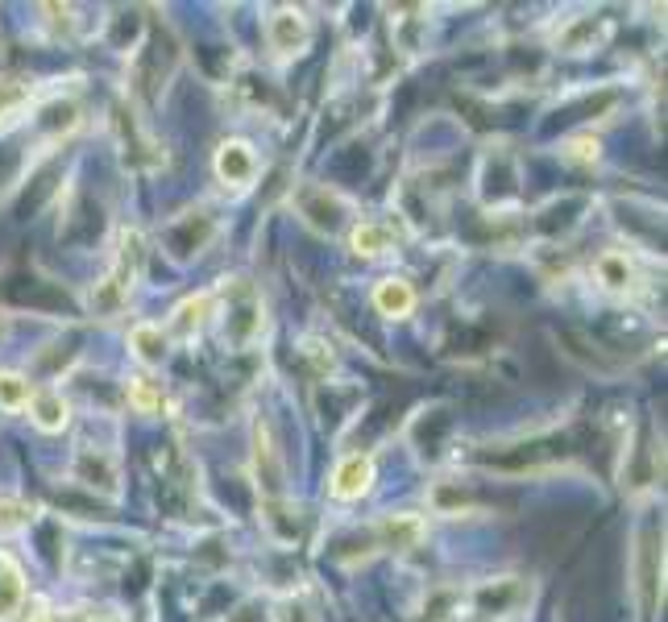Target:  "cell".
Wrapping results in <instances>:
<instances>
[{"instance_id":"2","label":"cell","mask_w":668,"mask_h":622,"mask_svg":"<svg viewBox=\"0 0 668 622\" xmlns=\"http://www.w3.org/2000/svg\"><path fill=\"white\" fill-rule=\"evenodd\" d=\"M254 171H258V158H254V150H249L245 141H225V146H220V154H216V175L225 179V183L245 187L249 179H254Z\"/></svg>"},{"instance_id":"15","label":"cell","mask_w":668,"mask_h":622,"mask_svg":"<svg viewBox=\"0 0 668 622\" xmlns=\"http://www.w3.org/2000/svg\"><path fill=\"white\" fill-rule=\"evenodd\" d=\"M34 511L25 502H0V531H25Z\"/></svg>"},{"instance_id":"17","label":"cell","mask_w":668,"mask_h":622,"mask_svg":"<svg viewBox=\"0 0 668 622\" xmlns=\"http://www.w3.org/2000/svg\"><path fill=\"white\" fill-rule=\"evenodd\" d=\"M104 477V490H113V482H117V473H113V465H108L104 457H83L79 461V477H83V482H88V477Z\"/></svg>"},{"instance_id":"3","label":"cell","mask_w":668,"mask_h":622,"mask_svg":"<svg viewBox=\"0 0 668 622\" xmlns=\"http://www.w3.org/2000/svg\"><path fill=\"white\" fill-rule=\"evenodd\" d=\"M266 38L278 54H295L303 42H308V21H303V13H295V9H278L266 25Z\"/></svg>"},{"instance_id":"12","label":"cell","mask_w":668,"mask_h":622,"mask_svg":"<svg viewBox=\"0 0 668 622\" xmlns=\"http://www.w3.org/2000/svg\"><path fill=\"white\" fill-rule=\"evenodd\" d=\"M386 245H391V229H382V224H357L353 229V249L366 253V258H374V253H382Z\"/></svg>"},{"instance_id":"5","label":"cell","mask_w":668,"mask_h":622,"mask_svg":"<svg viewBox=\"0 0 668 622\" xmlns=\"http://www.w3.org/2000/svg\"><path fill=\"white\" fill-rule=\"evenodd\" d=\"M370 482H374L370 457H349V461L337 465V473H332V494L337 498H361L370 490Z\"/></svg>"},{"instance_id":"11","label":"cell","mask_w":668,"mask_h":622,"mask_svg":"<svg viewBox=\"0 0 668 622\" xmlns=\"http://www.w3.org/2000/svg\"><path fill=\"white\" fill-rule=\"evenodd\" d=\"M212 307H216V299H212V295H196V299H187V303L175 311V328L187 336L191 328H200V324L212 316Z\"/></svg>"},{"instance_id":"8","label":"cell","mask_w":668,"mask_h":622,"mask_svg":"<svg viewBox=\"0 0 668 622\" xmlns=\"http://www.w3.org/2000/svg\"><path fill=\"white\" fill-rule=\"evenodd\" d=\"M30 415H34V423L42 432H59L63 423H67V403H63V394H54V390H38V394H30Z\"/></svg>"},{"instance_id":"9","label":"cell","mask_w":668,"mask_h":622,"mask_svg":"<svg viewBox=\"0 0 668 622\" xmlns=\"http://www.w3.org/2000/svg\"><path fill=\"white\" fill-rule=\"evenodd\" d=\"M25 104H30V83L25 79H0V125L17 121Z\"/></svg>"},{"instance_id":"13","label":"cell","mask_w":668,"mask_h":622,"mask_svg":"<svg viewBox=\"0 0 668 622\" xmlns=\"http://www.w3.org/2000/svg\"><path fill=\"white\" fill-rule=\"evenodd\" d=\"M598 278L606 282L610 291H623L631 282V266H627L623 253H602V258H598Z\"/></svg>"},{"instance_id":"6","label":"cell","mask_w":668,"mask_h":622,"mask_svg":"<svg viewBox=\"0 0 668 622\" xmlns=\"http://www.w3.org/2000/svg\"><path fill=\"white\" fill-rule=\"evenodd\" d=\"M25 602V573L13 556L0 552V622L9 614H17V606Z\"/></svg>"},{"instance_id":"19","label":"cell","mask_w":668,"mask_h":622,"mask_svg":"<svg viewBox=\"0 0 668 622\" xmlns=\"http://www.w3.org/2000/svg\"><path fill=\"white\" fill-rule=\"evenodd\" d=\"M30 622H54V618H50V614H42V610H38V614H30Z\"/></svg>"},{"instance_id":"20","label":"cell","mask_w":668,"mask_h":622,"mask_svg":"<svg viewBox=\"0 0 668 622\" xmlns=\"http://www.w3.org/2000/svg\"><path fill=\"white\" fill-rule=\"evenodd\" d=\"M5 328H9V324H5V316H0V341H5Z\"/></svg>"},{"instance_id":"10","label":"cell","mask_w":668,"mask_h":622,"mask_svg":"<svg viewBox=\"0 0 668 622\" xmlns=\"http://www.w3.org/2000/svg\"><path fill=\"white\" fill-rule=\"evenodd\" d=\"M129 345H133V353H137V357H142L146 365L162 361V353H166V341H162V328H154V324H137V328L129 332Z\"/></svg>"},{"instance_id":"18","label":"cell","mask_w":668,"mask_h":622,"mask_svg":"<svg viewBox=\"0 0 668 622\" xmlns=\"http://www.w3.org/2000/svg\"><path fill=\"white\" fill-rule=\"evenodd\" d=\"M569 158H577V162H594V158H598V141H594V137H577V141H569Z\"/></svg>"},{"instance_id":"1","label":"cell","mask_w":668,"mask_h":622,"mask_svg":"<svg viewBox=\"0 0 668 622\" xmlns=\"http://www.w3.org/2000/svg\"><path fill=\"white\" fill-rule=\"evenodd\" d=\"M137 266H142V237L125 233V237H121V258H117L113 274H108L100 287H96L92 307H96V311H117V307L129 299V287H133V278H137Z\"/></svg>"},{"instance_id":"7","label":"cell","mask_w":668,"mask_h":622,"mask_svg":"<svg viewBox=\"0 0 668 622\" xmlns=\"http://www.w3.org/2000/svg\"><path fill=\"white\" fill-rule=\"evenodd\" d=\"M374 307L382 311V316H411V307H415L411 282H403V278H386V282H378Z\"/></svg>"},{"instance_id":"16","label":"cell","mask_w":668,"mask_h":622,"mask_svg":"<svg viewBox=\"0 0 668 622\" xmlns=\"http://www.w3.org/2000/svg\"><path fill=\"white\" fill-rule=\"evenodd\" d=\"M129 403H133L137 411H154V407L162 403V394L154 390V382H146V378H133V382H129Z\"/></svg>"},{"instance_id":"4","label":"cell","mask_w":668,"mask_h":622,"mask_svg":"<svg viewBox=\"0 0 668 622\" xmlns=\"http://www.w3.org/2000/svg\"><path fill=\"white\" fill-rule=\"evenodd\" d=\"M299 208L303 216H308L320 233H332L341 224V200L337 195H328V187H308V191H299Z\"/></svg>"},{"instance_id":"14","label":"cell","mask_w":668,"mask_h":622,"mask_svg":"<svg viewBox=\"0 0 668 622\" xmlns=\"http://www.w3.org/2000/svg\"><path fill=\"white\" fill-rule=\"evenodd\" d=\"M30 382H25L21 374H0V407L5 411H21L25 403H30Z\"/></svg>"}]
</instances>
